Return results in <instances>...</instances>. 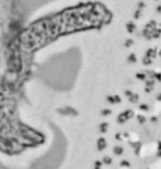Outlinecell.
I'll return each mask as SVG.
<instances>
[{
    "instance_id": "cell-20",
    "label": "cell",
    "mask_w": 161,
    "mask_h": 169,
    "mask_svg": "<svg viewBox=\"0 0 161 169\" xmlns=\"http://www.w3.org/2000/svg\"><path fill=\"white\" fill-rule=\"evenodd\" d=\"M106 100H107V102H109V103L116 104V103H115V98H114V96H107Z\"/></svg>"
},
{
    "instance_id": "cell-15",
    "label": "cell",
    "mask_w": 161,
    "mask_h": 169,
    "mask_svg": "<svg viewBox=\"0 0 161 169\" xmlns=\"http://www.w3.org/2000/svg\"><path fill=\"white\" fill-rule=\"evenodd\" d=\"M107 129H109V124L107 123H102L101 125H100V131L102 132V133H106L107 132Z\"/></svg>"
},
{
    "instance_id": "cell-32",
    "label": "cell",
    "mask_w": 161,
    "mask_h": 169,
    "mask_svg": "<svg viewBox=\"0 0 161 169\" xmlns=\"http://www.w3.org/2000/svg\"><path fill=\"white\" fill-rule=\"evenodd\" d=\"M157 27H158V30L160 31V33H161V23H159V24H157Z\"/></svg>"
},
{
    "instance_id": "cell-23",
    "label": "cell",
    "mask_w": 161,
    "mask_h": 169,
    "mask_svg": "<svg viewBox=\"0 0 161 169\" xmlns=\"http://www.w3.org/2000/svg\"><path fill=\"white\" fill-rule=\"evenodd\" d=\"M121 166L122 167H130V162L127 160H122L121 161Z\"/></svg>"
},
{
    "instance_id": "cell-30",
    "label": "cell",
    "mask_w": 161,
    "mask_h": 169,
    "mask_svg": "<svg viewBox=\"0 0 161 169\" xmlns=\"http://www.w3.org/2000/svg\"><path fill=\"white\" fill-rule=\"evenodd\" d=\"M161 150V141L158 142V152H160Z\"/></svg>"
},
{
    "instance_id": "cell-33",
    "label": "cell",
    "mask_w": 161,
    "mask_h": 169,
    "mask_svg": "<svg viewBox=\"0 0 161 169\" xmlns=\"http://www.w3.org/2000/svg\"><path fill=\"white\" fill-rule=\"evenodd\" d=\"M116 138H117V141H121V135L116 134Z\"/></svg>"
},
{
    "instance_id": "cell-19",
    "label": "cell",
    "mask_w": 161,
    "mask_h": 169,
    "mask_svg": "<svg viewBox=\"0 0 161 169\" xmlns=\"http://www.w3.org/2000/svg\"><path fill=\"white\" fill-rule=\"evenodd\" d=\"M139 110H142V111H148V110H149V107H148V104L142 103V104H139Z\"/></svg>"
},
{
    "instance_id": "cell-13",
    "label": "cell",
    "mask_w": 161,
    "mask_h": 169,
    "mask_svg": "<svg viewBox=\"0 0 161 169\" xmlns=\"http://www.w3.org/2000/svg\"><path fill=\"white\" fill-rule=\"evenodd\" d=\"M136 78L142 81H145L146 79H147V75H146V73H144V72H140V73L136 74Z\"/></svg>"
},
{
    "instance_id": "cell-10",
    "label": "cell",
    "mask_w": 161,
    "mask_h": 169,
    "mask_svg": "<svg viewBox=\"0 0 161 169\" xmlns=\"http://www.w3.org/2000/svg\"><path fill=\"white\" fill-rule=\"evenodd\" d=\"M138 100H139V95H137V93H133V95L128 98V101H129L130 103H137Z\"/></svg>"
},
{
    "instance_id": "cell-8",
    "label": "cell",
    "mask_w": 161,
    "mask_h": 169,
    "mask_svg": "<svg viewBox=\"0 0 161 169\" xmlns=\"http://www.w3.org/2000/svg\"><path fill=\"white\" fill-rule=\"evenodd\" d=\"M127 61L129 64H135V63H137V56H136V54L135 53H130L128 55V57H127Z\"/></svg>"
},
{
    "instance_id": "cell-21",
    "label": "cell",
    "mask_w": 161,
    "mask_h": 169,
    "mask_svg": "<svg viewBox=\"0 0 161 169\" xmlns=\"http://www.w3.org/2000/svg\"><path fill=\"white\" fill-rule=\"evenodd\" d=\"M145 7H146V4L144 2V1H139V2L137 4V9H140V10H142Z\"/></svg>"
},
{
    "instance_id": "cell-28",
    "label": "cell",
    "mask_w": 161,
    "mask_h": 169,
    "mask_svg": "<svg viewBox=\"0 0 161 169\" xmlns=\"http://www.w3.org/2000/svg\"><path fill=\"white\" fill-rule=\"evenodd\" d=\"M150 121H151V122H153V123H155V122H157V121H158V119H157V118H156V116H151V118H150Z\"/></svg>"
},
{
    "instance_id": "cell-22",
    "label": "cell",
    "mask_w": 161,
    "mask_h": 169,
    "mask_svg": "<svg viewBox=\"0 0 161 169\" xmlns=\"http://www.w3.org/2000/svg\"><path fill=\"white\" fill-rule=\"evenodd\" d=\"M153 79L160 82V81H161V73H155V77H153Z\"/></svg>"
},
{
    "instance_id": "cell-16",
    "label": "cell",
    "mask_w": 161,
    "mask_h": 169,
    "mask_svg": "<svg viewBox=\"0 0 161 169\" xmlns=\"http://www.w3.org/2000/svg\"><path fill=\"white\" fill-rule=\"evenodd\" d=\"M142 15V10H140V9H137L136 11H135L134 13V19L135 20H138L140 19V17Z\"/></svg>"
},
{
    "instance_id": "cell-9",
    "label": "cell",
    "mask_w": 161,
    "mask_h": 169,
    "mask_svg": "<svg viewBox=\"0 0 161 169\" xmlns=\"http://www.w3.org/2000/svg\"><path fill=\"white\" fill-rule=\"evenodd\" d=\"M113 152H114V154L116 156H121L124 153V148H123L122 146H115L114 148H113Z\"/></svg>"
},
{
    "instance_id": "cell-36",
    "label": "cell",
    "mask_w": 161,
    "mask_h": 169,
    "mask_svg": "<svg viewBox=\"0 0 161 169\" xmlns=\"http://www.w3.org/2000/svg\"><path fill=\"white\" fill-rule=\"evenodd\" d=\"M155 1H158V0H155Z\"/></svg>"
},
{
    "instance_id": "cell-27",
    "label": "cell",
    "mask_w": 161,
    "mask_h": 169,
    "mask_svg": "<svg viewBox=\"0 0 161 169\" xmlns=\"http://www.w3.org/2000/svg\"><path fill=\"white\" fill-rule=\"evenodd\" d=\"M101 165H102V162H101V161H96V169L101 168Z\"/></svg>"
},
{
    "instance_id": "cell-34",
    "label": "cell",
    "mask_w": 161,
    "mask_h": 169,
    "mask_svg": "<svg viewBox=\"0 0 161 169\" xmlns=\"http://www.w3.org/2000/svg\"><path fill=\"white\" fill-rule=\"evenodd\" d=\"M158 56H159V57H161V48H160V50H158Z\"/></svg>"
},
{
    "instance_id": "cell-35",
    "label": "cell",
    "mask_w": 161,
    "mask_h": 169,
    "mask_svg": "<svg viewBox=\"0 0 161 169\" xmlns=\"http://www.w3.org/2000/svg\"><path fill=\"white\" fill-rule=\"evenodd\" d=\"M157 156H158V157H161V150L157 153Z\"/></svg>"
},
{
    "instance_id": "cell-25",
    "label": "cell",
    "mask_w": 161,
    "mask_h": 169,
    "mask_svg": "<svg viewBox=\"0 0 161 169\" xmlns=\"http://www.w3.org/2000/svg\"><path fill=\"white\" fill-rule=\"evenodd\" d=\"M114 98H115V103H119L122 101V99H121V97L119 95H114Z\"/></svg>"
},
{
    "instance_id": "cell-18",
    "label": "cell",
    "mask_w": 161,
    "mask_h": 169,
    "mask_svg": "<svg viewBox=\"0 0 161 169\" xmlns=\"http://www.w3.org/2000/svg\"><path fill=\"white\" fill-rule=\"evenodd\" d=\"M137 121L140 124H144V123L146 122V116H144V115H142V114H138L137 115Z\"/></svg>"
},
{
    "instance_id": "cell-12",
    "label": "cell",
    "mask_w": 161,
    "mask_h": 169,
    "mask_svg": "<svg viewBox=\"0 0 161 169\" xmlns=\"http://www.w3.org/2000/svg\"><path fill=\"white\" fill-rule=\"evenodd\" d=\"M134 44H135V41L133 38H127L126 41H125V43H124V46H125L126 48H129L132 46H134Z\"/></svg>"
},
{
    "instance_id": "cell-26",
    "label": "cell",
    "mask_w": 161,
    "mask_h": 169,
    "mask_svg": "<svg viewBox=\"0 0 161 169\" xmlns=\"http://www.w3.org/2000/svg\"><path fill=\"white\" fill-rule=\"evenodd\" d=\"M133 93H134V92L132 91V90H125V96L127 97V99H128V98H129V97L132 96Z\"/></svg>"
},
{
    "instance_id": "cell-31",
    "label": "cell",
    "mask_w": 161,
    "mask_h": 169,
    "mask_svg": "<svg viewBox=\"0 0 161 169\" xmlns=\"http://www.w3.org/2000/svg\"><path fill=\"white\" fill-rule=\"evenodd\" d=\"M157 100H158V101H160V102H161V93H159V95H158V96H157Z\"/></svg>"
},
{
    "instance_id": "cell-1",
    "label": "cell",
    "mask_w": 161,
    "mask_h": 169,
    "mask_svg": "<svg viewBox=\"0 0 161 169\" xmlns=\"http://www.w3.org/2000/svg\"><path fill=\"white\" fill-rule=\"evenodd\" d=\"M112 21V13L98 2L77 6L38 18L21 32L19 43L23 50L34 52L61 36L101 27Z\"/></svg>"
},
{
    "instance_id": "cell-14",
    "label": "cell",
    "mask_w": 161,
    "mask_h": 169,
    "mask_svg": "<svg viewBox=\"0 0 161 169\" xmlns=\"http://www.w3.org/2000/svg\"><path fill=\"white\" fill-rule=\"evenodd\" d=\"M132 145H133V147H134V150H135V153L138 154L139 153V150H140V146H142V143H139V142H136V143H132Z\"/></svg>"
},
{
    "instance_id": "cell-5",
    "label": "cell",
    "mask_w": 161,
    "mask_h": 169,
    "mask_svg": "<svg viewBox=\"0 0 161 169\" xmlns=\"http://www.w3.org/2000/svg\"><path fill=\"white\" fill-rule=\"evenodd\" d=\"M145 56H147V57L151 58V59H153V58H156L158 56V50L155 47H151V48H148V50L146 51V54Z\"/></svg>"
},
{
    "instance_id": "cell-29",
    "label": "cell",
    "mask_w": 161,
    "mask_h": 169,
    "mask_svg": "<svg viewBox=\"0 0 161 169\" xmlns=\"http://www.w3.org/2000/svg\"><path fill=\"white\" fill-rule=\"evenodd\" d=\"M156 11H157V13H161V4L160 6H158L157 9H156Z\"/></svg>"
},
{
    "instance_id": "cell-4",
    "label": "cell",
    "mask_w": 161,
    "mask_h": 169,
    "mask_svg": "<svg viewBox=\"0 0 161 169\" xmlns=\"http://www.w3.org/2000/svg\"><path fill=\"white\" fill-rule=\"evenodd\" d=\"M155 79H146V86H145V92L147 93H150V92L153 90V87H155Z\"/></svg>"
},
{
    "instance_id": "cell-11",
    "label": "cell",
    "mask_w": 161,
    "mask_h": 169,
    "mask_svg": "<svg viewBox=\"0 0 161 169\" xmlns=\"http://www.w3.org/2000/svg\"><path fill=\"white\" fill-rule=\"evenodd\" d=\"M142 65H145V66H149L152 64V59L149 57H147V56H144L142 59Z\"/></svg>"
},
{
    "instance_id": "cell-17",
    "label": "cell",
    "mask_w": 161,
    "mask_h": 169,
    "mask_svg": "<svg viewBox=\"0 0 161 169\" xmlns=\"http://www.w3.org/2000/svg\"><path fill=\"white\" fill-rule=\"evenodd\" d=\"M102 162H103V164H105V165H111V164H112L111 157H109V156H104Z\"/></svg>"
},
{
    "instance_id": "cell-2",
    "label": "cell",
    "mask_w": 161,
    "mask_h": 169,
    "mask_svg": "<svg viewBox=\"0 0 161 169\" xmlns=\"http://www.w3.org/2000/svg\"><path fill=\"white\" fill-rule=\"evenodd\" d=\"M157 24L158 23L156 21L151 20L145 25L144 30H142V36L146 40L150 41V40H153V38H159L161 36V33L160 31L158 30Z\"/></svg>"
},
{
    "instance_id": "cell-3",
    "label": "cell",
    "mask_w": 161,
    "mask_h": 169,
    "mask_svg": "<svg viewBox=\"0 0 161 169\" xmlns=\"http://www.w3.org/2000/svg\"><path fill=\"white\" fill-rule=\"evenodd\" d=\"M134 111L133 110H125V111H123L122 113H119L117 115V119H116V122L119 123V124H124V123H126L128 120L133 119L134 118Z\"/></svg>"
},
{
    "instance_id": "cell-7",
    "label": "cell",
    "mask_w": 161,
    "mask_h": 169,
    "mask_svg": "<svg viewBox=\"0 0 161 169\" xmlns=\"http://www.w3.org/2000/svg\"><path fill=\"white\" fill-rule=\"evenodd\" d=\"M106 146H107V143L106 141H105V138L103 137L99 138V141H98V148H99V150H104L106 148Z\"/></svg>"
},
{
    "instance_id": "cell-6",
    "label": "cell",
    "mask_w": 161,
    "mask_h": 169,
    "mask_svg": "<svg viewBox=\"0 0 161 169\" xmlns=\"http://www.w3.org/2000/svg\"><path fill=\"white\" fill-rule=\"evenodd\" d=\"M126 31L129 33V34H133L135 31H136V24H135L133 21H129V22L126 23Z\"/></svg>"
},
{
    "instance_id": "cell-24",
    "label": "cell",
    "mask_w": 161,
    "mask_h": 169,
    "mask_svg": "<svg viewBox=\"0 0 161 169\" xmlns=\"http://www.w3.org/2000/svg\"><path fill=\"white\" fill-rule=\"evenodd\" d=\"M112 113L111 110H109V109H105V110H103L102 111V115H104V116H106V115H110Z\"/></svg>"
}]
</instances>
